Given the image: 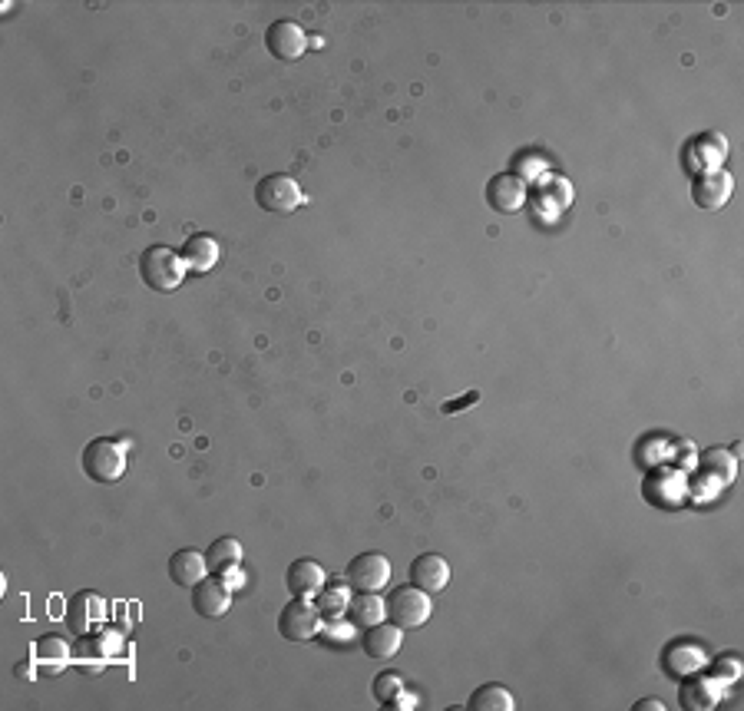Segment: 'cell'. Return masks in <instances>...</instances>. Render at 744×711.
Here are the masks:
<instances>
[{
	"instance_id": "obj_1",
	"label": "cell",
	"mask_w": 744,
	"mask_h": 711,
	"mask_svg": "<svg viewBox=\"0 0 744 711\" xmlns=\"http://www.w3.org/2000/svg\"><path fill=\"white\" fill-rule=\"evenodd\" d=\"M139 275L153 292H176L186 282V262L169 245H153V249L139 255Z\"/></svg>"
},
{
	"instance_id": "obj_2",
	"label": "cell",
	"mask_w": 744,
	"mask_h": 711,
	"mask_svg": "<svg viewBox=\"0 0 744 711\" xmlns=\"http://www.w3.org/2000/svg\"><path fill=\"white\" fill-rule=\"evenodd\" d=\"M83 473L93 483H116L126 473V447L110 437H93L83 447Z\"/></svg>"
},
{
	"instance_id": "obj_3",
	"label": "cell",
	"mask_w": 744,
	"mask_h": 711,
	"mask_svg": "<svg viewBox=\"0 0 744 711\" xmlns=\"http://www.w3.org/2000/svg\"><path fill=\"white\" fill-rule=\"evenodd\" d=\"M387 619L401 629H420L427 626V619L434 616V602H430V592L417 589V586H401L394 589L384 602Z\"/></svg>"
},
{
	"instance_id": "obj_4",
	"label": "cell",
	"mask_w": 744,
	"mask_h": 711,
	"mask_svg": "<svg viewBox=\"0 0 744 711\" xmlns=\"http://www.w3.org/2000/svg\"><path fill=\"white\" fill-rule=\"evenodd\" d=\"M255 202H258V209H265V212L288 215L305 206V192H301V186L291 176L275 172V176H265L255 186Z\"/></svg>"
},
{
	"instance_id": "obj_5",
	"label": "cell",
	"mask_w": 744,
	"mask_h": 711,
	"mask_svg": "<svg viewBox=\"0 0 744 711\" xmlns=\"http://www.w3.org/2000/svg\"><path fill=\"white\" fill-rule=\"evenodd\" d=\"M278 632H282V639H288V642L315 639V635L321 632V612L315 609V602L301 599V596L291 599L282 609V616H278Z\"/></svg>"
},
{
	"instance_id": "obj_6",
	"label": "cell",
	"mask_w": 744,
	"mask_h": 711,
	"mask_svg": "<svg viewBox=\"0 0 744 711\" xmlns=\"http://www.w3.org/2000/svg\"><path fill=\"white\" fill-rule=\"evenodd\" d=\"M351 589L358 592H381L391 583V563H387L384 553H361L348 563V573H344Z\"/></svg>"
},
{
	"instance_id": "obj_7",
	"label": "cell",
	"mask_w": 744,
	"mask_h": 711,
	"mask_svg": "<svg viewBox=\"0 0 744 711\" xmlns=\"http://www.w3.org/2000/svg\"><path fill=\"white\" fill-rule=\"evenodd\" d=\"M232 606V586L225 583L222 576H206L202 583L192 586V609L199 612L202 619H219L225 616Z\"/></svg>"
},
{
	"instance_id": "obj_8",
	"label": "cell",
	"mask_w": 744,
	"mask_h": 711,
	"mask_svg": "<svg viewBox=\"0 0 744 711\" xmlns=\"http://www.w3.org/2000/svg\"><path fill=\"white\" fill-rule=\"evenodd\" d=\"M265 47L275 60H298L308 50V37L295 20H275L265 30Z\"/></svg>"
},
{
	"instance_id": "obj_9",
	"label": "cell",
	"mask_w": 744,
	"mask_h": 711,
	"mask_svg": "<svg viewBox=\"0 0 744 711\" xmlns=\"http://www.w3.org/2000/svg\"><path fill=\"white\" fill-rule=\"evenodd\" d=\"M735 179L725 169H705L702 176L692 182V199L698 209H721L731 199Z\"/></svg>"
},
{
	"instance_id": "obj_10",
	"label": "cell",
	"mask_w": 744,
	"mask_h": 711,
	"mask_svg": "<svg viewBox=\"0 0 744 711\" xmlns=\"http://www.w3.org/2000/svg\"><path fill=\"white\" fill-rule=\"evenodd\" d=\"M450 583V563L444 556L437 553H424L417 556L411 563V586L430 592V596H437V592H444Z\"/></svg>"
},
{
	"instance_id": "obj_11",
	"label": "cell",
	"mask_w": 744,
	"mask_h": 711,
	"mask_svg": "<svg viewBox=\"0 0 744 711\" xmlns=\"http://www.w3.org/2000/svg\"><path fill=\"white\" fill-rule=\"evenodd\" d=\"M103 616H106V602L96 592H77L67 606V622L77 635H90L93 629H100Z\"/></svg>"
},
{
	"instance_id": "obj_12",
	"label": "cell",
	"mask_w": 744,
	"mask_h": 711,
	"mask_svg": "<svg viewBox=\"0 0 744 711\" xmlns=\"http://www.w3.org/2000/svg\"><path fill=\"white\" fill-rule=\"evenodd\" d=\"M487 199H490V206H493L496 212H503V215L520 212V209H523V202H526V186H523V179H520V176H510V172H500V176H493V179H490Z\"/></svg>"
},
{
	"instance_id": "obj_13",
	"label": "cell",
	"mask_w": 744,
	"mask_h": 711,
	"mask_svg": "<svg viewBox=\"0 0 744 711\" xmlns=\"http://www.w3.org/2000/svg\"><path fill=\"white\" fill-rule=\"evenodd\" d=\"M325 579L328 576H325V569H321V563H315V559H295L285 573V586H288L291 596L311 599L315 592H321Z\"/></svg>"
},
{
	"instance_id": "obj_14",
	"label": "cell",
	"mask_w": 744,
	"mask_h": 711,
	"mask_svg": "<svg viewBox=\"0 0 744 711\" xmlns=\"http://www.w3.org/2000/svg\"><path fill=\"white\" fill-rule=\"evenodd\" d=\"M169 576H172V583L182 589H192L196 583H202V579L209 576L206 553H199V549H179V553H172Z\"/></svg>"
},
{
	"instance_id": "obj_15",
	"label": "cell",
	"mask_w": 744,
	"mask_h": 711,
	"mask_svg": "<svg viewBox=\"0 0 744 711\" xmlns=\"http://www.w3.org/2000/svg\"><path fill=\"white\" fill-rule=\"evenodd\" d=\"M662 665H665L668 675L688 678V675L698 672L705 665V652H702V645H695V642H675V645H668V649H665Z\"/></svg>"
},
{
	"instance_id": "obj_16",
	"label": "cell",
	"mask_w": 744,
	"mask_h": 711,
	"mask_svg": "<svg viewBox=\"0 0 744 711\" xmlns=\"http://www.w3.org/2000/svg\"><path fill=\"white\" fill-rule=\"evenodd\" d=\"M401 642H404V629L394 626V622H377L368 632H364V652L371 655V659H391V655L401 652Z\"/></svg>"
},
{
	"instance_id": "obj_17",
	"label": "cell",
	"mask_w": 744,
	"mask_h": 711,
	"mask_svg": "<svg viewBox=\"0 0 744 711\" xmlns=\"http://www.w3.org/2000/svg\"><path fill=\"white\" fill-rule=\"evenodd\" d=\"M219 255L222 245L212 235H189L186 245H182V262H186L189 272H209L219 262Z\"/></svg>"
},
{
	"instance_id": "obj_18",
	"label": "cell",
	"mask_w": 744,
	"mask_h": 711,
	"mask_svg": "<svg viewBox=\"0 0 744 711\" xmlns=\"http://www.w3.org/2000/svg\"><path fill=\"white\" fill-rule=\"evenodd\" d=\"M206 563L212 576H229L242 563V543L232 540V536H222L206 549Z\"/></svg>"
},
{
	"instance_id": "obj_19",
	"label": "cell",
	"mask_w": 744,
	"mask_h": 711,
	"mask_svg": "<svg viewBox=\"0 0 744 711\" xmlns=\"http://www.w3.org/2000/svg\"><path fill=\"white\" fill-rule=\"evenodd\" d=\"M34 659L47 672H63L70 662V642L60 639V635H43V639H37V645H34Z\"/></svg>"
},
{
	"instance_id": "obj_20",
	"label": "cell",
	"mask_w": 744,
	"mask_h": 711,
	"mask_svg": "<svg viewBox=\"0 0 744 711\" xmlns=\"http://www.w3.org/2000/svg\"><path fill=\"white\" fill-rule=\"evenodd\" d=\"M384 616H387L384 599L374 596V592H358V596L348 602V619L354 622V626H361V629L377 626Z\"/></svg>"
},
{
	"instance_id": "obj_21",
	"label": "cell",
	"mask_w": 744,
	"mask_h": 711,
	"mask_svg": "<svg viewBox=\"0 0 744 711\" xmlns=\"http://www.w3.org/2000/svg\"><path fill=\"white\" fill-rule=\"evenodd\" d=\"M470 708L473 711H513V692L506 685H480L477 692L470 695Z\"/></svg>"
},
{
	"instance_id": "obj_22",
	"label": "cell",
	"mask_w": 744,
	"mask_h": 711,
	"mask_svg": "<svg viewBox=\"0 0 744 711\" xmlns=\"http://www.w3.org/2000/svg\"><path fill=\"white\" fill-rule=\"evenodd\" d=\"M374 698L377 702H384V705H391V702H397L401 698V692H404V678H401V672H381L374 678Z\"/></svg>"
},
{
	"instance_id": "obj_23",
	"label": "cell",
	"mask_w": 744,
	"mask_h": 711,
	"mask_svg": "<svg viewBox=\"0 0 744 711\" xmlns=\"http://www.w3.org/2000/svg\"><path fill=\"white\" fill-rule=\"evenodd\" d=\"M718 702V692L711 682H688L682 685V705L685 708H711Z\"/></svg>"
},
{
	"instance_id": "obj_24",
	"label": "cell",
	"mask_w": 744,
	"mask_h": 711,
	"mask_svg": "<svg viewBox=\"0 0 744 711\" xmlns=\"http://www.w3.org/2000/svg\"><path fill=\"white\" fill-rule=\"evenodd\" d=\"M14 672H17V678H37V675H34V672H37V669H34V662H17V665H14Z\"/></svg>"
},
{
	"instance_id": "obj_25",
	"label": "cell",
	"mask_w": 744,
	"mask_h": 711,
	"mask_svg": "<svg viewBox=\"0 0 744 711\" xmlns=\"http://www.w3.org/2000/svg\"><path fill=\"white\" fill-rule=\"evenodd\" d=\"M635 711H665V705L659 702V698H645V702L635 705Z\"/></svg>"
}]
</instances>
